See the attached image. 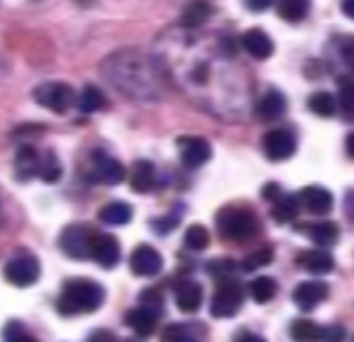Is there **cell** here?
I'll list each match as a JSON object with an SVG mask.
<instances>
[{"mask_svg":"<svg viewBox=\"0 0 354 342\" xmlns=\"http://www.w3.org/2000/svg\"><path fill=\"white\" fill-rule=\"evenodd\" d=\"M131 269L135 276H156L162 269V256L149 245L135 247L131 254Z\"/></svg>","mask_w":354,"mask_h":342,"instance_id":"7c38bea8","label":"cell"},{"mask_svg":"<svg viewBox=\"0 0 354 342\" xmlns=\"http://www.w3.org/2000/svg\"><path fill=\"white\" fill-rule=\"evenodd\" d=\"M250 294L256 303H268L274 299L277 294V281L272 276H259L252 281L250 285Z\"/></svg>","mask_w":354,"mask_h":342,"instance_id":"83f0119b","label":"cell"},{"mask_svg":"<svg viewBox=\"0 0 354 342\" xmlns=\"http://www.w3.org/2000/svg\"><path fill=\"white\" fill-rule=\"evenodd\" d=\"M7 342H37V340L30 336V333L19 329V333H12V336H7Z\"/></svg>","mask_w":354,"mask_h":342,"instance_id":"7bdbcfd3","label":"cell"},{"mask_svg":"<svg viewBox=\"0 0 354 342\" xmlns=\"http://www.w3.org/2000/svg\"><path fill=\"white\" fill-rule=\"evenodd\" d=\"M345 149H348V155L354 160V133H350L348 140H345Z\"/></svg>","mask_w":354,"mask_h":342,"instance_id":"7dc6e473","label":"cell"},{"mask_svg":"<svg viewBox=\"0 0 354 342\" xmlns=\"http://www.w3.org/2000/svg\"><path fill=\"white\" fill-rule=\"evenodd\" d=\"M297 199L299 205H304L311 215H329L331 208H334V196H331L327 187H318V185L304 187L297 194Z\"/></svg>","mask_w":354,"mask_h":342,"instance_id":"5bb4252c","label":"cell"},{"mask_svg":"<svg viewBox=\"0 0 354 342\" xmlns=\"http://www.w3.org/2000/svg\"><path fill=\"white\" fill-rule=\"evenodd\" d=\"M160 340L162 342H197L194 333L187 329V326H183V324H169V326H165Z\"/></svg>","mask_w":354,"mask_h":342,"instance_id":"836d02e7","label":"cell"},{"mask_svg":"<svg viewBox=\"0 0 354 342\" xmlns=\"http://www.w3.org/2000/svg\"><path fill=\"white\" fill-rule=\"evenodd\" d=\"M272 258H274V251L272 247H263L259 251H254V254H250L243 260V269L245 272H256V269H261V267H266V265L272 263Z\"/></svg>","mask_w":354,"mask_h":342,"instance_id":"d6a6232c","label":"cell"},{"mask_svg":"<svg viewBox=\"0 0 354 342\" xmlns=\"http://www.w3.org/2000/svg\"><path fill=\"white\" fill-rule=\"evenodd\" d=\"M243 299H245V292H243V285L238 281H220L217 290L210 299V315L217 317V319H229L243 308Z\"/></svg>","mask_w":354,"mask_h":342,"instance_id":"277c9868","label":"cell"},{"mask_svg":"<svg viewBox=\"0 0 354 342\" xmlns=\"http://www.w3.org/2000/svg\"><path fill=\"white\" fill-rule=\"evenodd\" d=\"M103 73L119 91H124L133 101H156L160 96V75L158 64L145 53L119 50L105 59Z\"/></svg>","mask_w":354,"mask_h":342,"instance_id":"6da1fadb","label":"cell"},{"mask_svg":"<svg viewBox=\"0 0 354 342\" xmlns=\"http://www.w3.org/2000/svg\"><path fill=\"white\" fill-rule=\"evenodd\" d=\"M14 167H17V176L21 180H28L37 176V169H39V153L26 144L17 151V158H14Z\"/></svg>","mask_w":354,"mask_h":342,"instance_id":"603a6c76","label":"cell"},{"mask_svg":"<svg viewBox=\"0 0 354 342\" xmlns=\"http://www.w3.org/2000/svg\"><path fill=\"white\" fill-rule=\"evenodd\" d=\"M233 342H266V340H263V338L259 336V333H252V331H240Z\"/></svg>","mask_w":354,"mask_h":342,"instance_id":"b9f144b4","label":"cell"},{"mask_svg":"<svg viewBox=\"0 0 354 342\" xmlns=\"http://www.w3.org/2000/svg\"><path fill=\"white\" fill-rule=\"evenodd\" d=\"M126 324L131 326V329L138 333L140 338H149V336H153V331H156L158 313L149 310L147 306H140V308H135V310H128Z\"/></svg>","mask_w":354,"mask_h":342,"instance_id":"d6986e66","label":"cell"},{"mask_svg":"<svg viewBox=\"0 0 354 342\" xmlns=\"http://www.w3.org/2000/svg\"><path fill=\"white\" fill-rule=\"evenodd\" d=\"M39 274H41L39 260H37L35 256H28V254L12 258V260H7V265H5L7 283H12L17 287L35 285L37 281H39Z\"/></svg>","mask_w":354,"mask_h":342,"instance_id":"52a82bcc","label":"cell"},{"mask_svg":"<svg viewBox=\"0 0 354 342\" xmlns=\"http://www.w3.org/2000/svg\"><path fill=\"white\" fill-rule=\"evenodd\" d=\"M341 10H343L345 17L354 21V0H343V3H341Z\"/></svg>","mask_w":354,"mask_h":342,"instance_id":"f6af8a7d","label":"cell"},{"mask_svg":"<svg viewBox=\"0 0 354 342\" xmlns=\"http://www.w3.org/2000/svg\"><path fill=\"white\" fill-rule=\"evenodd\" d=\"M156 182H158L156 167L149 160H138L131 171V187L138 194H149L156 187Z\"/></svg>","mask_w":354,"mask_h":342,"instance_id":"ac0fdd59","label":"cell"},{"mask_svg":"<svg viewBox=\"0 0 354 342\" xmlns=\"http://www.w3.org/2000/svg\"><path fill=\"white\" fill-rule=\"evenodd\" d=\"M263 199H266V201H277L279 199V196H281V187H279L277 185V182H268V185L266 187H263Z\"/></svg>","mask_w":354,"mask_h":342,"instance_id":"ab89813d","label":"cell"},{"mask_svg":"<svg viewBox=\"0 0 354 342\" xmlns=\"http://www.w3.org/2000/svg\"><path fill=\"white\" fill-rule=\"evenodd\" d=\"M92 260H96L103 269H112L117 267V263L122 260V247H119V240L115 235L108 233H96L94 245H92Z\"/></svg>","mask_w":354,"mask_h":342,"instance_id":"30bf717a","label":"cell"},{"mask_svg":"<svg viewBox=\"0 0 354 342\" xmlns=\"http://www.w3.org/2000/svg\"><path fill=\"white\" fill-rule=\"evenodd\" d=\"M210 245V233L206 226L194 224L185 231V247L192 251H203Z\"/></svg>","mask_w":354,"mask_h":342,"instance_id":"1f68e13d","label":"cell"},{"mask_svg":"<svg viewBox=\"0 0 354 342\" xmlns=\"http://www.w3.org/2000/svg\"><path fill=\"white\" fill-rule=\"evenodd\" d=\"M37 176H39L44 182H55V180H59V176H62V164H59V160L53 151L39 155V169H37Z\"/></svg>","mask_w":354,"mask_h":342,"instance_id":"f546056e","label":"cell"},{"mask_svg":"<svg viewBox=\"0 0 354 342\" xmlns=\"http://www.w3.org/2000/svg\"><path fill=\"white\" fill-rule=\"evenodd\" d=\"M270 3H272V0H247V5H250L252 12H266Z\"/></svg>","mask_w":354,"mask_h":342,"instance_id":"ee69618b","label":"cell"},{"mask_svg":"<svg viewBox=\"0 0 354 342\" xmlns=\"http://www.w3.org/2000/svg\"><path fill=\"white\" fill-rule=\"evenodd\" d=\"M302 231L308 235V240L318 247H334L338 238H341V228L334 222H318V224H306Z\"/></svg>","mask_w":354,"mask_h":342,"instance_id":"44dd1931","label":"cell"},{"mask_svg":"<svg viewBox=\"0 0 354 342\" xmlns=\"http://www.w3.org/2000/svg\"><path fill=\"white\" fill-rule=\"evenodd\" d=\"M233 267H236V265H233V260H213L208 265V272L210 274H215V276H227V274H231L233 272Z\"/></svg>","mask_w":354,"mask_h":342,"instance_id":"74e56055","label":"cell"},{"mask_svg":"<svg viewBox=\"0 0 354 342\" xmlns=\"http://www.w3.org/2000/svg\"><path fill=\"white\" fill-rule=\"evenodd\" d=\"M341 105L343 110L348 114H354V80L348 82V85H343L341 89Z\"/></svg>","mask_w":354,"mask_h":342,"instance_id":"8d00e7d4","label":"cell"},{"mask_svg":"<svg viewBox=\"0 0 354 342\" xmlns=\"http://www.w3.org/2000/svg\"><path fill=\"white\" fill-rule=\"evenodd\" d=\"M32 96L41 108L57 112V114H64L76 103V94H73V89L69 85H64V82H44V85L35 89Z\"/></svg>","mask_w":354,"mask_h":342,"instance_id":"8992f818","label":"cell"},{"mask_svg":"<svg viewBox=\"0 0 354 342\" xmlns=\"http://www.w3.org/2000/svg\"><path fill=\"white\" fill-rule=\"evenodd\" d=\"M105 301V290L92 278H71L57 296V313L64 317L94 313Z\"/></svg>","mask_w":354,"mask_h":342,"instance_id":"7a4b0ae2","label":"cell"},{"mask_svg":"<svg viewBox=\"0 0 354 342\" xmlns=\"http://www.w3.org/2000/svg\"><path fill=\"white\" fill-rule=\"evenodd\" d=\"M311 7V0H277V12L279 17L288 23H299Z\"/></svg>","mask_w":354,"mask_h":342,"instance_id":"484cf974","label":"cell"},{"mask_svg":"<svg viewBox=\"0 0 354 342\" xmlns=\"http://www.w3.org/2000/svg\"><path fill=\"white\" fill-rule=\"evenodd\" d=\"M240 44H243V48L250 53L254 59H268L274 53L272 37H270L266 30H261V28L247 30V32L243 35V39H240Z\"/></svg>","mask_w":354,"mask_h":342,"instance_id":"9a60e30c","label":"cell"},{"mask_svg":"<svg viewBox=\"0 0 354 342\" xmlns=\"http://www.w3.org/2000/svg\"><path fill=\"white\" fill-rule=\"evenodd\" d=\"M297 149V140L295 135L286 128H277V131H270L263 137V153L272 162H283V160L292 158Z\"/></svg>","mask_w":354,"mask_h":342,"instance_id":"ba28073f","label":"cell"},{"mask_svg":"<svg viewBox=\"0 0 354 342\" xmlns=\"http://www.w3.org/2000/svg\"><path fill=\"white\" fill-rule=\"evenodd\" d=\"M345 59H348L350 66H354V44L350 46V48H345Z\"/></svg>","mask_w":354,"mask_h":342,"instance_id":"c3c4849f","label":"cell"},{"mask_svg":"<svg viewBox=\"0 0 354 342\" xmlns=\"http://www.w3.org/2000/svg\"><path fill=\"white\" fill-rule=\"evenodd\" d=\"M178 146H180V160H183L187 169H197V167L206 164L210 155H213L210 144L206 140H201V137H185V140L178 142Z\"/></svg>","mask_w":354,"mask_h":342,"instance_id":"4fadbf2b","label":"cell"},{"mask_svg":"<svg viewBox=\"0 0 354 342\" xmlns=\"http://www.w3.org/2000/svg\"><path fill=\"white\" fill-rule=\"evenodd\" d=\"M217 231L224 240L229 242H247L259 233V217L254 215L250 208H236V205H227L217 212L215 217Z\"/></svg>","mask_w":354,"mask_h":342,"instance_id":"3957f363","label":"cell"},{"mask_svg":"<svg viewBox=\"0 0 354 342\" xmlns=\"http://www.w3.org/2000/svg\"><path fill=\"white\" fill-rule=\"evenodd\" d=\"M297 265L302 269H306L308 274H315V276H322V274H329L334 272V258L327 251H320V249H311V251H302L297 256Z\"/></svg>","mask_w":354,"mask_h":342,"instance_id":"e0dca14e","label":"cell"},{"mask_svg":"<svg viewBox=\"0 0 354 342\" xmlns=\"http://www.w3.org/2000/svg\"><path fill=\"white\" fill-rule=\"evenodd\" d=\"M327 296H329V285L325 281H304V283H299L295 290H292V301H295V306L306 310V313L313 308H318Z\"/></svg>","mask_w":354,"mask_h":342,"instance_id":"8fae6325","label":"cell"},{"mask_svg":"<svg viewBox=\"0 0 354 342\" xmlns=\"http://www.w3.org/2000/svg\"><path fill=\"white\" fill-rule=\"evenodd\" d=\"M99 219L110 226H126L133 219V208L126 201H112L99 210Z\"/></svg>","mask_w":354,"mask_h":342,"instance_id":"cb8c5ba5","label":"cell"},{"mask_svg":"<svg viewBox=\"0 0 354 342\" xmlns=\"http://www.w3.org/2000/svg\"><path fill=\"white\" fill-rule=\"evenodd\" d=\"M89 342H119L115 333L110 331H94L92 336H89Z\"/></svg>","mask_w":354,"mask_h":342,"instance_id":"60d3db41","label":"cell"},{"mask_svg":"<svg viewBox=\"0 0 354 342\" xmlns=\"http://www.w3.org/2000/svg\"><path fill=\"white\" fill-rule=\"evenodd\" d=\"M322 326H318L311 319H295L290 324V338L295 342H320Z\"/></svg>","mask_w":354,"mask_h":342,"instance_id":"4316f807","label":"cell"},{"mask_svg":"<svg viewBox=\"0 0 354 342\" xmlns=\"http://www.w3.org/2000/svg\"><path fill=\"white\" fill-rule=\"evenodd\" d=\"M76 103H78L80 112H85V114H92V112L101 110L103 105H105V96H103V91H101L99 87H94V85H87L85 89H82L80 98H76Z\"/></svg>","mask_w":354,"mask_h":342,"instance_id":"4dcf8cb0","label":"cell"},{"mask_svg":"<svg viewBox=\"0 0 354 342\" xmlns=\"http://www.w3.org/2000/svg\"><path fill=\"white\" fill-rule=\"evenodd\" d=\"M210 17H213V5L208 0H192V3L185 5L183 14H180V28H201Z\"/></svg>","mask_w":354,"mask_h":342,"instance_id":"ffe728a7","label":"cell"},{"mask_svg":"<svg viewBox=\"0 0 354 342\" xmlns=\"http://www.w3.org/2000/svg\"><path fill=\"white\" fill-rule=\"evenodd\" d=\"M142 306H147L149 310H153V313H160L162 310V296L158 290H145L142 292Z\"/></svg>","mask_w":354,"mask_h":342,"instance_id":"d590c367","label":"cell"},{"mask_svg":"<svg viewBox=\"0 0 354 342\" xmlns=\"http://www.w3.org/2000/svg\"><path fill=\"white\" fill-rule=\"evenodd\" d=\"M286 112V96L279 89H270L256 105V114L263 121H274Z\"/></svg>","mask_w":354,"mask_h":342,"instance_id":"7402d4cb","label":"cell"},{"mask_svg":"<svg viewBox=\"0 0 354 342\" xmlns=\"http://www.w3.org/2000/svg\"><path fill=\"white\" fill-rule=\"evenodd\" d=\"M96 233L89 226L82 224H71L59 233V249L64 251L69 258L76 260H85L92 256V245H94Z\"/></svg>","mask_w":354,"mask_h":342,"instance_id":"5b68a950","label":"cell"},{"mask_svg":"<svg viewBox=\"0 0 354 342\" xmlns=\"http://www.w3.org/2000/svg\"><path fill=\"white\" fill-rule=\"evenodd\" d=\"M308 110L313 114H318V117H334L336 114V98L334 94H329V91H315V94L308 98Z\"/></svg>","mask_w":354,"mask_h":342,"instance_id":"f1b7e54d","label":"cell"},{"mask_svg":"<svg viewBox=\"0 0 354 342\" xmlns=\"http://www.w3.org/2000/svg\"><path fill=\"white\" fill-rule=\"evenodd\" d=\"M299 215V199L292 194H281L279 199L274 201V208H272V217L277 224H288L292 222Z\"/></svg>","mask_w":354,"mask_h":342,"instance_id":"d4e9b609","label":"cell"},{"mask_svg":"<svg viewBox=\"0 0 354 342\" xmlns=\"http://www.w3.org/2000/svg\"><path fill=\"white\" fill-rule=\"evenodd\" d=\"M92 178L103 182V185H117L126 178L124 164L103 151H94L92 155Z\"/></svg>","mask_w":354,"mask_h":342,"instance_id":"9c48e42d","label":"cell"},{"mask_svg":"<svg viewBox=\"0 0 354 342\" xmlns=\"http://www.w3.org/2000/svg\"><path fill=\"white\" fill-rule=\"evenodd\" d=\"M345 205H348V217L354 219V192H348V196H345Z\"/></svg>","mask_w":354,"mask_h":342,"instance_id":"bcb514c9","label":"cell"},{"mask_svg":"<svg viewBox=\"0 0 354 342\" xmlns=\"http://www.w3.org/2000/svg\"><path fill=\"white\" fill-rule=\"evenodd\" d=\"M345 340V329L341 324H329L322 326V336L320 342H343Z\"/></svg>","mask_w":354,"mask_h":342,"instance_id":"e575fe53","label":"cell"},{"mask_svg":"<svg viewBox=\"0 0 354 342\" xmlns=\"http://www.w3.org/2000/svg\"><path fill=\"white\" fill-rule=\"evenodd\" d=\"M201 301H203V287L197 281L185 278L176 285V306L183 313H197L201 308Z\"/></svg>","mask_w":354,"mask_h":342,"instance_id":"2e32d148","label":"cell"},{"mask_svg":"<svg viewBox=\"0 0 354 342\" xmlns=\"http://www.w3.org/2000/svg\"><path fill=\"white\" fill-rule=\"evenodd\" d=\"M178 224V217H165V219H158V222H153V231L158 235H167L169 231H174V226Z\"/></svg>","mask_w":354,"mask_h":342,"instance_id":"f35d334b","label":"cell"}]
</instances>
